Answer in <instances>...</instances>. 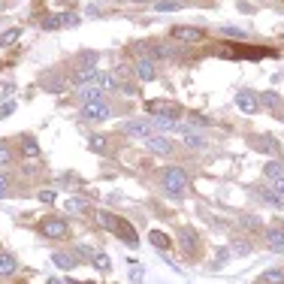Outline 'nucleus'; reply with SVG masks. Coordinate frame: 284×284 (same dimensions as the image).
<instances>
[{"label": "nucleus", "mask_w": 284, "mask_h": 284, "mask_svg": "<svg viewBox=\"0 0 284 284\" xmlns=\"http://www.w3.org/2000/svg\"><path fill=\"white\" fill-rule=\"evenodd\" d=\"M133 73H136L142 82H155V79H158V70H155V61H151V58H139V63L133 67Z\"/></svg>", "instance_id": "0eeeda50"}, {"label": "nucleus", "mask_w": 284, "mask_h": 284, "mask_svg": "<svg viewBox=\"0 0 284 284\" xmlns=\"http://www.w3.org/2000/svg\"><path fill=\"white\" fill-rule=\"evenodd\" d=\"M272 190H275V193H278V196L284 200V176H281V179H275V185H272Z\"/></svg>", "instance_id": "e433bc0d"}, {"label": "nucleus", "mask_w": 284, "mask_h": 284, "mask_svg": "<svg viewBox=\"0 0 284 284\" xmlns=\"http://www.w3.org/2000/svg\"><path fill=\"white\" fill-rule=\"evenodd\" d=\"M85 209H88L85 196H67L63 200V212H85Z\"/></svg>", "instance_id": "f8f14e48"}, {"label": "nucleus", "mask_w": 284, "mask_h": 284, "mask_svg": "<svg viewBox=\"0 0 284 284\" xmlns=\"http://www.w3.org/2000/svg\"><path fill=\"white\" fill-rule=\"evenodd\" d=\"M88 148L91 151H97V155H103L109 145H106V136H100V133H94V136H88Z\"/></svg>", "instance_id": "6ab92c4d"}, {"label": "nucleus", "mask_w": 284, "mask_h": 284, "mask_svg": "<svg viewBox=\"0 0 284 284\" xmlns=\"http://www.w3.org/2000/svg\"><path fill=\"white\" fill-rule=\"evenodd\" d=\"M133 3H148V0H133Z\"/></svg>", "instance_id": "a19ab883"}, {"label": "nucleus", "mask_w": 284, "mask_h": 284, "mask_svg": "<svg viewBox=\"0 0 284 284\" xmlns=\"http://www.w3.org/2000/svg\"><path fill=\"white\" fill-rule=\"evenodd\" d=\"M179 242H182V248H185V251H193V248H196V236H193V230H185Z\"/></svg>", "instance_id": "a878e982"}, {"label": "nucleus", "mask_w": 284, "mask_h": 284, "mask_svg": "<svg viewBox=\"0 0 284 284\" xmlns=\"http://www.w3.org/2000/svg\"><path fill=\"white\" fill-rule=\"evenodd\" d=\"M118 221H121V218H115V215H109V212H97V224L106 227V230H112V233L118 230Z\"/></svg>", "instance_id": "2eb2a0df"}, {"label": "nucleus", "mask_w": 284, "mask_h": 284, "mask_svg": "<svg viewBox=\"0 0 284 284\" xmlns=\"http://www.w3.org/2000/svg\"><path fill=\"white\" fill-rule=\"evenodd\" d=\"M254 148L257 151H272L275 145H272V136H260V139H254Z\"/></svg>", "instance_id": "c85d7f7f"}, {"label": "nucleus", "mask_w": 284, "mask_h": 284, "mask_svg": "<svg viewBox=\"0 0 284 284\" xmlns=\"http://www.w3.org/2000/svg\"><path fill=\"white\" fill-rule=\"evenodd\" d=\"M260 281L263 284H284V272L281 269H266V272L260 275Z\"/></svg>", "instance_id": "f3484780"}, {"label": "nucleus", "mask_w": 284, "mask_h": 284, "mask_svg": "<svg viewBox=\"0 0 284 284\" xmlns=\"http://www.w3.org/2000/svg\"><path fill=\"white\" fill-rule=\"evenodd\" d=\"M12 112H15V103H12V100H9V103H3V106H0V121H3V118H9Z\"/></svg>", "instance_id": "473e14b6"}, {"label": "nucleus", "mask_w": 284, "mask_h": 284, "mask_svg": "<svg viewBox=\"0 0 284 284\" xmlns=\"http://www.w3.org/2000/svg\"><path fill=\"white\" fill-rule=\"evenodd\" d=\"M266 242H269L272 251H284V227H272L266 233Z\"/></svg>", "instance_id": "9b49d317"}, {"label": "nucleus", "mask_w": 284, "mask_h": 284, "mask_svg": "<svg viewBox=\"0 0 284 284\" xmlns=\"http://www.w3.org/2000/svg\"><path fill=\"white\" fill-rule=\"evenodd\" d=\"M46 284H63V281H58V278H49V281H46Z\"/></svg>", "instance_id": "ea45409f"}, {"label": "nucleus", "mask_w": 284, "mask_h": 284, "mask_svg": "<svg viewBox=\"0 0 284 284\" xmlns=\"http://www.w3.org/2000/svg\"><path fill=\"white\" fill-rule=\"evenodd\" d=\"M148 239H151V245H155V248H160V251H166V248H169V236H166V233H160V230H155Z\"/></svg>", "instance_id": "412c9836"}, {"label": "nucleus", "mask_w": 284, "mask_h": 284, "mask_svg": "<svg viewBox=\"0 0 284 284\" xmlns=\"http://www.w3.org/2000/svg\"><path fill=\"white\" fill-rule=\"evenodd\" d=\"M109 115H112V109L103 100H94V103H85L82 106V118H88V121H106Z\"/></svg>", "instance_id": "20e7f679"}, {"label": "nucleus", "mask_w": 284, "mask_h": 284, "mask_svg": "<svg viewBox=\"0 0 284 284\" xmlns=\"http://www.w3.org/2000/svg\"><path fill=\"white\" fill-rule=\"evenodd\" d=\"M124 133L133 139H148V136H155V124L145 118H133V121H124Z\"/></svg>", "instance_id": "7ed1b4c3"}, {"label": "nucleus", "mask_w": 284, "mask_h": 284, "mask_svg": "<svg viewBox=\"0 0 284 284\" xmlns=\"http://www.w3.org/2000/svg\"><path fill=\"white\" fill-rule=\"evenodd\" d=\"M236 109L245 112V115H254V112L260 109V100H257L251 91H239V94H236Z\"/></svg>", "instance_id": "423d86ee"}, {"label": "nucleus", "mask_w": 284, "mask_h": 284, "mask_svg": "<svg viewBox=\"0 0 284 284\" xmlns=\"http://www.w3.org/2000/svg\"><path fill=\"white\" fill-rule=\"evenodd\" d=\"M6 188H9V182H6V176H3V172H0V196H3V193H6Z\"/></svg>", "instance_id": "4c0bfd02"}, {"label": "nucleus", "mask_w": 284, "mask_h": 284, "mask_svg": "<svg viewBox=\"0 0 284 284\" xmlns=\"http://www.w3.org/2000/svg\"><path fill=\"white\" fill-rule=\"evenodd\" d=\"M52 260H55V266H58V269H67V272H70V269H73V266H76V263H79V260H76V257H73V254H55V257H52Z\"/></svg>", "instance_id": "4468645a"}, {"label": "nucleus", "mask_w": 284, "mask_h": 284, "mask_svg": "<svg viewBox=\"0 0 284 284\" xmlns=\"http://www.w3.org/2000/svg\"><path fill=\"white\" fill-rule=\"evenodd\" d=\"M18 36H21V31H18V28H9V31H3V33H0V46L6 49V46H12V42H15Z\"/></svg>", "instance_id": "b1692460"}, {"label": "nucleus", "mask_w": 284, "mask_h": 284, "mask_svg": "<svg viewBox=\"0 0 284 284\" xmlns=\"http://www.w3.org/2000/svg\"><path fill=\"white\" fill-rule=\"evenodd\" d=\"M130 278L133 281H142V269H130Z\"/></svg>", "instance_id": "58836bf2"}, {"label": "nucleus", "mask_w": 284, "mask_h": 284, "mask_svg": "<svg viewBox=\"0 0 284 284\" xmlns=\"http://www.w3.org/2000/svg\"><path fill=\"white\" fill-rule=\"evenodd\" d=\"M145 145H148V151H155V155H169V151H172V142H169L166 136H148Z\"/></svg>", "instance_id": "1a4fd4ad"}, {"label": "nucleus", "mask_w": 284, "mask_h": 284, "mask_svg": "<svg viewBox=\"0 0 284 284\" xmlns=\"http://www.w3.org/2000/svg\"><path fill=\"white\" fill-rule=\"evenodd\" d=\"M21 151H25L28 158H36V155H39V145H36V139L25 136V142H21Z\"/></svg>", "instance_id": "393cba45"}, {"label": "nucleus", "mask_w": 284, "mask_h": 284, "mask_svg": "<svg viewBox=\"0 0 284 284\" xmlns=\"http://www.w3.org/2000/svg\"><path fill=\"white\" fill-rule=\"evenodd\" d=\"M100 88H106V91H118V79H115V76L100 73Z\"/></svg>", "instance_id": "cd10ccee"}, {"label": "nucleus", "mask_w": 284, "mask_h": 284, "mask_svg": "<svg viewBox=\"0 0 284 284\" xmlns=\"http://www.w3.org/2000/svg\"><path fill=\"white\" fill-rule=\"evenodd\" d=\"M12 160V151H9V145L6 142H0V163H9Z\"/></svg>", "instance_id": "72a5a7b5"}, {"label": "nucleus", "mask_w": 284, "mask_h": 284, "mask_svg": "<svg viewBox=\"0 0 284 284\" xmlns=\"http://www.w3.org/2000/svg\"><path fill=\"white\" fill-rule=\"evenodd\" d=\"M266 176H269L272 182H275V179H281V176H284V163H278V160H269V163H266Z\"/></svg>", "instance_id": "5701e85b"}, {"label": "nucleus", "mask_w": 284, "mask_h": 284, "mask_svg": "<svg viewBox=\"0 0 284 284\" xmlns=\"http://www.w3.org/2000/svg\"><path fill=\"white\" fill-rule=\"evenodd\" d=\"M73 82H76L79 88L94 85V82H100V70H97V67H79V70L73 73Z\"/></svg>", "instance_id": "39448f33"}, {"label": "nucleus", "mask_w": 284, "mask_h": 284, "mask_svg": "<svg viewBox=\"0 0 284 284\" xmlns=\"http://www.w3.org/2000/svg\"><path fill=\"white\" fill-rule=\"evenodd\" d=\"M63 25H76V15L73 12H61V15H49L46 21H42V31H58Z\"/></svg>", "instance_id": "6e6552de"}, {"label": "nucleus", "mask_w": 284, "mask_h": 284, "mask_svg": "<svg viewBox=\"0 0 284 284\" xmlns=\"http://www.w3.org/2000/svg\"><path fill=\"white\" fill-rule=\"evenodd\" d=\"M151 124H155V130H160V133H163V130H176V124H179V121H176L172 115H155V118H151Z\"/></svg>", "instance_id": "ddd939ff"}, {"label": "nucleus", "mask_w": 284, "mask_h": 284, "mask_svg": "<svg viewBox=\"0 0 284 284\" xmlns=\"http://www.w3.org/2000/svg\"><path fill=\"white\" fill-rule=\"evenodd\" d=\"M172 36L182 42H203V31L196 28H172Z\"/></svg>", "instance_id": "9d476101"}, {"label": "nucleus", "mask_w": 284, "mask_h": 284, "mask_svg": "<svg viewBox=\"0 0 284 284\" xmlns=\"http://www.w3.org/2000/svg\"><path fill=\"white\" fill-rule=\"evenodd\" d=\"M15 266H18V263H15L9 254H0V275H12V272H15Z\"/></svg>", "instance_id": "4be33fe9"}, {"label": "nucleus", "mask_w": 284, "mask_h": 284, "mask_svg": "<svg viewBox=\"0 0 284 284\" xmlns=\"http://www.w3.org/2000/svg\"><path fill=\"white\" fill-rule=\"evenodd\" d=\"M260 103L263 106H281V97L275 94V91H266V94H260Z\"/></svg>", "instance_id": "c756f323"}, {"label": "nucleus", "mask_w": 284, "mask_h": 284, "mask_svg": "<svg viewBox=\"0 0 284 284\" xmlns=\"http://www.w3.org/2000/svg\"><path fill=\"white\" fill-rule=\"evenodd\" d=\"M39 233H42L46 239H67V236H70V227H67V221H61V218H46V221L39 224Z\"/></svg>", "instance_id": "f03ea898"}, {"label": "nucleus", "mask_w": 284, "mask_h": 284, "mask_svg": "<svg viewBox=\"0 0 284 284\" xmlns=\"http://www.w3.org/2000/svg\"><path fill=\"white\" fill-rule=\"evenodd\" d=\"M239 224H242V227H248V230H260V218H251V215H242Z\"/></svg>", "instance_id": "7c9ffc66"}, {"label": "nucleus", "mask_w": 284, "mask_h": 284, "mask_svg": "<svg viewBox=\"0 0 284 284\" xmlns=\"http://www.w3.org/2000/svg\"><path fill=\"white\" fill-rule=\"evenodd\" d=\"M185 145H188V148H193V151H203V148H206V139H203V136H200V133H185Z\"/></svg>", "instance_id": "dca6fc26"}, {"label": "nucleus", "mask_w": 284, "mask_h": 284, "mask_svg": "<svg viewBox=\"0 0 284 284\" xmlns=\"http://www.w3.org/2000/svg\"><path fill=\"white\" fill-rule=\"evenodd\" d=\"M39 203H55V190H39Z\"/></svg>", "instance_id": "c9c22d12"}, {"label": "nucleus", "mask_w": 284, "mask_h": 284, "mask_svg": "<svg viewBox=\"0 0 284 284\" xmlns=\"http://www.w3.org/2000/svg\"><path fill=\"white\" fill-rule=\"evenodd\" d=\"M182 6H185L182 0H158V3H155L158 12H176V9H182Z\"/></svg>", "instance_id": "aec40b11"}, {"label": "nucleus", "mask_w": 284, "mask_h": 284, "mask_svg": "<svg viewBox=\"0 0 284 284\" xmlns=\"http://www.w3.org/2000/svg\"><path fill=\"white\" fill-rule=\"evenodd\" d=\"M163 188H166L169 196H182L185 188H188V172L179 169V166H169V169L163 172Z\"/></svg>", "instance_id": "f257e3e1"}, {"label": "nucleus", "mask_w": 284, "mask_h": 284, "mask_svg": "<svg viewBox=\"0 0 284 284\" xmlns=\"http://www.w3.org/2000/svg\"><path fill=\"white\" fill-rule=\"evenodd\" d=\"M230 251H236L239 257H245V254L251 251V245H248L245 239H233V242H230Z\"/></svg>", "instance_id": "bb28decb"}, {"label": "nucleus", "mask_w": 284, "mask_h": 284, "mask_svg": "<svg viewBox=\"0 0 284 284\" xmlns=\"http://www.w3.org/2000/svg\"><path fill=\"white\" fill-rule=\"evenodd\" d=\"M94 266L106 272V269H109V257H106V254H94Z\"/></svg>", "instance_id": "2f4dec72"}, {"label": "nucleus", "mask_w": 284, "mask_h": 284, "mask_svg": "<svg viewBox=\"0 0 284 284\" xmlns=\"http://www.w3.org/2000/svg\"><path fill=\"white\" fill-rule=\"evenodd\" d=\"M79 100H85V103L100 100V88H97V85H85V88H79Z\"/></svg>", "instance_id": "a211bd4d"}, {"label": "nucleus", "mask_w": 284, "mask_h": 284, "mask_svg": "<svg viewBox=\"0 0 284 284\" xmlns=\"http://www.w3.org/2000/svg\"><path fill=\"white\" fill-rule=\"evenodd\" d=\"M224 33H227V36H236V39H242V36H245V31H242V28H233V25H227V28H224Z\"/></svg>", "instance_id": "f704fd0d"}]
</instances>
